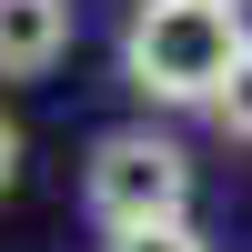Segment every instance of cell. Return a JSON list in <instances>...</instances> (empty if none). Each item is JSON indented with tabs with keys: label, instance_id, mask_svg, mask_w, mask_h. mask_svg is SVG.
Segmentation results:
<instances>
[{
	"label": "cell",
	"instance_id": "cell-6",
	"mask_svg": "<svg viewBox=\"0 0 252 252\" xmlns=\"http://www.w3.org/2000/svg\"><path fill=\"white\" fill-rule=\"evenodd\" d=\"M10 182H20V121L0 111V192H10Z\"/></svg>",
	"mask_w": 252,
	"mask_h": 252
},
{
	"label": "cell",
	"instance_id": "cell-2",
	"mask_svg": "<svg viewBox=\"0 0 252 252\" xmlns=\"http://www.w3.org/2000/svg\"><path fill=\"white\" fill-rule=\"evenodd\" d=\"M81 202H91L101 232H141V222H182L192 212V152L152 121L131 131H101L91 161H81Z\"/></svg>",
	"mask_w": 252,
	"mask_h": 252
},
{
	"label": "cell",
	"instance_id": "cell-4",
	"mask_svg": "<svg viewBox=\"0 0 252 252\" xmlns=\"http://www.w3.org/2000/svg\"><path fill=\"white\" fill-rule=\"evenodd\" d=\"M101 252H212V242H202V222L182 212V222H141V232H101Z\"/></svg>",
	"mask_w": 252,
	"mask_h": 252
},
{
	"label": "cell",
	"instance_id": "cell-5",
	"mask_svg": "<svg viewBox=\"0 0 252 252\" xmlns=\"http://www.w3.org/2000/svg\"><path fill=\"white\" fill-rule=\"evenodd\" d=\"M212 121H222L232 141H252V51H242V71L222 81V101H212Z\"/></svg>",
	"mask_w": 252,
	"mask_h": 252
},
{
	"label": "cell",
	"instance_id": "cell-1",
	"mask_svg": "<svg viewBox=\"0 0 252 252\" xmlns=\"http://www.w3.org/2000/svg\"><path fill=\"white\" fill-rule=\"evenodd\" d=\"M242 51H252L242 0H131L121 10V81L161 111H212Z\"/></svg>",
	"mask_w": 252,
	"mask_h": 252
},
{
	"label": "cell",
	"instance_id": "cell-3",
	"mask_svg": "<svg viewBox=\"0 0 252 252\" xmlns=\"http://www.w3.org/2000/svg\"><path fill=\"white\" fill-rule=\"evenodd\" d=\"M71 31H81V0H0V81L61 71Z\"/></svg>",
	"mask_w": 252,
	"mask_h": 252
}]
</instances>
